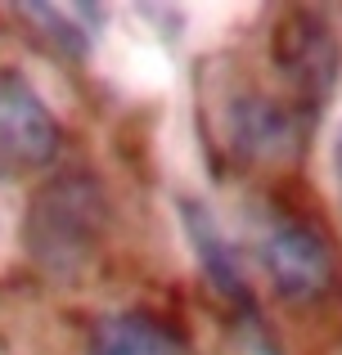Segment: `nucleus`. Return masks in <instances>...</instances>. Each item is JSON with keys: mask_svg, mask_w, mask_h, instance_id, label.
<instances>
[{"mask_svg": "<svg viewBox=\"0 0 342 355\" xmlns=\"http://www.w3.org/2000/svg\"><path fill=\"white\" fill-rule=\"evenodd\" d=\"M262 261L271 270V284L280 288L289 302H311L325 297L334 284V248L316 234V230L284 220L275 225L262 243Z\"/></svg>", "mask_w": 342, "mask_h": 355, "instance_id": "obj_2", "label": "nucleus"}, {"mask_svg": "<svg viewBox=\"0 0 342 355\" xmlns=\"http://www.w3.org/2000/svg\"><path fill=\"white\" fill-rule=\"evenodd\" d=\"M59 153V126L32 81L14 68H0V162L45 166Z\"/></svg>", "mask_w": 342, "mask_h": 355, "instance_id": "obj_1", "label": "nucleus"}, {"mask_svg": "<svg viewBox=\"0 0 342 355\" xmlns=\"http://www.w3.org/2000/svg\"><path fill=\"white\" fill-rule=\"evenodd\" d=\"M334 171H338V189H342V130H338V144H334Z\"/></svg>", "mask_w": 342, "mask_h": 355, "instance_id": "obj_5", "label": "nucleus"}, {"mask_svg": "<svg viewBox=\"0 0 342 355\" xmlns=\"http://www.w3.org/2000/svg\"><path fill=\"white\" fill-rule=\"evenodd\" d=\"M90 355H185V347L149 315H113L95 329Z\"/></svg>", "mask_w": 342, "mask_h": 355, "instance_id": "obj_3", "label": "nucleus"}, {"mask_svg": "<svg viewBox=\"0 0 342 355\" xmlns=\"http://www.w3.org/2000/svg\"><path fill=\"white\" fill-rule=\"evenodd\" d=\"M185 220H189V234H194V243H198V257H203V266H207V275L216 279L225 293L239 297V266H234L230 243L221 239L216 220H212L203 207H194V202H185Z\"/></svg>", "mask_w": 342, "mask_h": 355, "instance_id": "obj_4", "label": "nucleus"}]
</instances>
